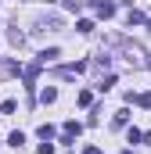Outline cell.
<instances>
[{
	"mask_svg": "<svg viewBox=\"0 0 151 154\" xmlns=\"http://www.w3.org/2000/svg\"><path fill=\"white\" fill-rule=\"evenodd\" d=\"M86 72V65L83 61H76V65H65V68H58V75L61 79H76V75H83Z\"/></svg>",
	"mask_w": 151,
	"mask_h": 154,
	"instance_id": "obj_1",
	"label": "cell"
},
{
	"mask_svg": "<svg viewBox=\"0 0 151 154\" xmlns=\"http://www.w3.org/2000/svg\"><path fill=\"white\" fill-rule=\"evenodd\" d=\"M122 50H126V61H130L133 68H140V65H144V50H140V47H122Z\"/></svg>",
	"mask_w": 151,
	"mask_h": 154,
	"instance_id": "obj_2",
	"label": "cell"
},
{
	"mask_svg": "<svg viewBox=\"0 0 151 154\" xmlns=\"http://www.w3.org/2000/svg\"><path fill=\"white\" fill-rule=\"evenodd\" d=\"M94 11H97V18H112V14H115V4H108V0H94Z\"/></svg>",
	"mask_w": 151,
	"mask_h": 154,
	"instance_id": "obj_3",
	"label": "cell"
},
{
	"mask_svg": "<svg viewBox=\"0 0 151 154\" xmlns=\"http://www.w3.org/2000/svg\"><path fill=\"white\" fill-rule=\"evenodd\" d=\"M54 100H58V90H54V86L40 90V104H54Z\"/></svg>",
	"mask_w": 151,
	"mask_h": 154,
	"instance_id": "obj_4",
	"label": "cell"
},
{
	"mask_svg": "<svg viewBox=\"0 0 151 154\" xmlns=\"http://www.w3.org/2000/svg\"><path fill=\"white\" fill-rule=\"evenodd\" d=\"M40 68H43V65H29V68H25V72H22V75H25V82H29V86H33V82H36V75H40Z\"/></svg>",
	"mask_w": 151,
	"mask_h": 154,
	"instance_id": "obj_5",
	"label": "cell"
},
{
	"mask_svg": "<svg viewBox=\"0 0 151 154\" xmlns=\"http://www.w3.org/2000/svg\"><path fill=\"white\" fill-rule=\"evenodd\" d=\"M61 129H65V136H79V133H83V125H79V122H65V125H61Z\"/></svg>",
	"mask_w": 151,
	"mask_h": 154,
	"instance_id": "obj_6",
	"label": "cell"
},
{
	"mask_svg": "<svg viewBox=\"0 0 151 154\" xmlns=\"http://www.w3.org/2000/svg\"><path fill=\"white\" fill-rule=\"evenodd\" d=\"M126 122H130V111H126V108H122V111H115V118H112V125H115V129H122Z\"/></svg>",
	"mask_w": 151,
	"mask_h": 154,
	"instance_id": "obj_7",
	"label": "cell"
},
{
	"mask_svg": "<svg viewBox=\"0 0 151 154\" xmlns=\"http://www.w3.org/2000/svg\"><path fill=\"white\" fill-rule=\"evenodd\" d=\"M7 143H11V147H22V143H25V133H18V129H14V133L7 136Z\"/></svg>",
	"mask_w": 151,
	"mask_h": 154,
	"instance_id": "obj_8",
	"label": "cell"
},
{
	"mask_svg": "<svg viewBox=\"0 0 151 154\" xmlns=\"http://www.w3.org/2000/svg\"><path fill=\"white\" fill-rule=\"evenodd\" d=\"M76 32H94V22H86V18H79V22H76Z\"/></svg>",
	"mask_w": 151,
	"mask_h": 154,
	"instance_id": "obj_9",
	"label": "cell"
},
{
	"mask_svg": "<svg viewBox=\"0 0 151 154\" xmlns=\"http://www.w3.org/2000/svg\"><path fill=\"white\" fill-rule=\"evenodd\" d=\"M54 57H58V47H50V50H43V54H40V65H47V61H54Z\"/></svg>",
	"mask_w": 151,
	"mask_h": 154,
	"instance_id": "obj_10",
	"label": "cell"
},
{
	"mask_svg": "<svg viewBox=\"0 0 151 154\" xmlns=\"http://www.w3.org/2000/svg\"><path fill=\"white\" fill-rule=\"evenodd\" d=\"M90 100H94V97H90V90H83V93L76 97V104H79V108H90Z\"/></svg>",
	"mask_w": 151,
	"mask_h": 154,
	"instance_id": "obj_11",
	"label": "cell"
},
{
	"mask_svg": "<svg viewBox=\"0 0 151 154\" xmlns=\"http://www.w3.org/2000/svg\"><path fill=\"white\" fill-rule=\"evenodd\" d=\"M36 133H40V140H50V136H54V125H40Z\"/></svg>",
	"mask_w": 151,
	"mask_h": 154,
	"instance_id": "obj_12",
	"label": "cell"
},
{
	"mask_svg": "<svg viewBox=\"0 0 151 154\" xmlns=\"http://www.w3.org/2000/svg\"><path fill=\"white\" fill-rule=\"evenodd\" d=\"M112 86H115V75H104V79H101V86H97V90L104 93V90H112Z\"/></svg>",
	"mask_w": 151,
	"mask_h": 154,
	"instance_id": "obj_13",
	"label": "cell"
},
{
	"mask_svg": "<svg viewBox=\"0 0 151 154\" xmlns=\"http://www.w3.org/2000/svg\"><path fill=\"white\" fill-rule=\"evenodd\" d=\"M14 108H18L14 100H4V104H0V111H4V115H14Z\"/></svg>",
	"mask_w": 151,
	"mask_h": 154,
	"instance_id": "obj_14",
	"label": "cell"
},
{
	"mask_svg": "<svg viewBox=\"0 0 151 154\" xmlns=\"http://www.w3.org/2000/svg\"><path fill=\"white\" fill-rule=\"evenodd\" d=\"M140 136H144L140 129H130V133H126V140H130V143H140Z\"/></svg>",
	"mask_w": 151,
	"mask_h": 154,
	"instance_id": "obj_15",
	"label": "cell"
},
{
	"mask_svg": "<svg viewBox=\"0 0 151 154\" xmlns=\"http://www.w3.org/2000/svg\"><path fill=\"white\" fill-rule=\"evenodd\" d=\"M40 154H54V143H50V140H43V143H40Z\"/></svg>",
	"mask_w": 151,
	"mask_h": 154,
	"instance_id": "obj_16",
	"label": "cell"
},
{
	"mask_svg": "<svg viewBox=\"0 0 151 154\" xmlns=\"http://www.w3.org/2000/svg\"><path fill=\"white\" fill-rule=\"evenodd\" d=\"M137 104H140V108H151V93H140V97H137Z\"/></svg>",
	"mask_w": 151,
	"mask_h": 154,
	"instance_id": "obj_17",
	"label": "cell"
},
{
	"mask_svg": "<svg viewBox=\"0 0 151 154\" xmlns=\"http://www.w3.org/2000/svg\"><path fill=\"white\" fill-rule=\"evenodd\" d=\"M83 154H101V147H86V151H83Z\"/></svg>",
	"mask_w": 151,
	"mask_h": 154,
	"instance_id": "obj_18",
	"label": "cell"
}]
</instances>
